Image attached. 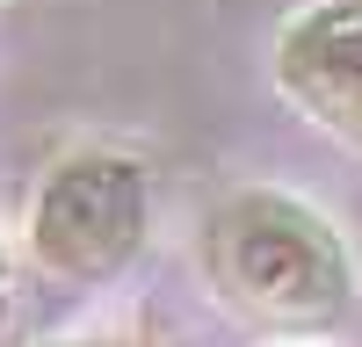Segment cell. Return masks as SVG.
Wrapping results in <instances>:
<instances>
[{
    "label": "cell",
    "mask_w": 362,
    "mask_h": 347,
    "mask_svg": "<svg viewBox=\"0 0 362 347\" xmlns=\"http://www.w3.org/2000/svg\"><path fill=\"white\" fill-rule=\"evenodd\" d=\"M196 260L210 289L276 333H326L355 311V246L297 188L247 181L203 210Z\"/></svg>",
    "instance_id": "6da1fadb"
},
{
    "label": "cell",
    "mask_w": 362,
    "mask_h": 347,
    "mask_svg": "<svg viewBox=\"0 0 362 347\" xmlns=\"http://www.w3.org/2000/svg\"><path fill=\"white\" fill-rule=\"evenodd\" d=\"M145 231H153V174L131 152L87 145L44 166L22 217V246L51 282L102 289L145 253Z\"/></svg>",
    "instance_id": "7a4b0ae2"
},
{
    "label": "cell",
    "mask_w": 362,
    "mask_h": 347,
    "mask_svg": "<svg viewBox=\"0 0 362 347\" xmlns=\"http://www.w3.org/2000/svg\"><path fill=\"white\" fill-rule=\"evenodd\" d=\"M276 95L312 130L362 145V0H305L268 44Z\"/></svg>",
    "instance_id": "3957f363"
},
{
    "label": "cell",
    "mask_w": 362,
    "mask_h": 347,
    "mask_svg": "<svg viewBox=\"0 0 362 347\" xmlns=\"http://www.w3.org/2000/svg\"><path fill=\"white\" fill-rule=\"evenodd\" d=\"M66 347H160V340H138V333H87V340H66Z\"/></svg>",
    "instance_id": "277c9868"
},
{
    "label": "cell",
    "mask_w": 362,
    "mask_h": 347,
    "mask_svg": "<svg viewBox=\"0 0 362 347\" xmlns=\"http://www.w3.org/2000/svg\"><path fill=\"white\" fill-rule=\"evenodd\" d=\"M0 8H8V0H0Z\"/></svg>",
    "instance_id": "5b68a950"
}]
</instances>
